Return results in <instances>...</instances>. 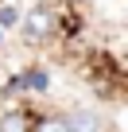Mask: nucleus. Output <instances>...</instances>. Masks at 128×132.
Returning <instances> with one entry per match:
<instances>
[{"mask_svg":"<svg viewBox=\"0 0 128 132\" xmlns=\"http://www.w3.org/2000/svg\"><path fill=\"white\" fill-rule=\"evenodd\" d=\"M54 31V12H47V8H35V12H27L23 16V39H47Z\"/></svg>","mask_w":128,"mask_h":132,"instance_id":"obj_1","label":"nucleus"},{"mask_svg":"<svg viewBox=\"0 0 128 132\" xmlns=\"http://www.w3.org/2000/svg\"><path fill=\"white\" fill-rule=\"evenodd\" d=\"M47 86H50V74H47V70H23L8 89H35V93H43Z\"/></svg>","mask_w":128,"mask_h":132,"instance_id":"obj_2","label":"nucleus"},{"mask_svg":"<svg viewBox=\"0 0 128 132\" xmlns=\"http://www.w3.org/2000/svg\"><path fill=\"white\" fill-rule=\"evenodd\" d=\"M66 124H70V132H101V117L89 113V109H78Z\"/></svg>","mask_w":128,"mask_h":132,"instance_id":"obj_3","label":"nucleus"},{"mask_svg":"<svg viewBox=\"0 0 128 132\" xmlns=\"http://www.w3.org/2000/svg\"><path fill=\"white\" fill-rule=\"evenodd\" d=\"M0 132H31V120L23 109H8L4 117H0Z\"/></svg>","mask_w":128,"mask_h":132,"instance_id":"obj_4","label":"nucleus"},{"mask_svg":"<svg viewBox=\"0 0 128 132\" xmlns=\"http://www.w3.org/2000/svg\"><path fill=\"white\" fill-rule=\"evenodd\" d=\"M31 132H70V124H66V117H43Z\"/></svg>","mask_w":128,"mask_h":132,"instance_id":"obj_5","label":"nucleus"},{"mask_svg":"<svg viewBox=\"0 0 128 132\" xmlns=\"http://www.w3.org/2000/svg\"><path fill=\"white\" fill-rule=\"evenodd\" d=\"M16 23H20V12L4 4V8H0V31H8V27H16Z\"/></svg>","mask_w":128,"mask_h":132,"instance_id":"obj_6","label":"nucleus"}]
</instances>
